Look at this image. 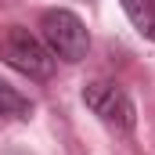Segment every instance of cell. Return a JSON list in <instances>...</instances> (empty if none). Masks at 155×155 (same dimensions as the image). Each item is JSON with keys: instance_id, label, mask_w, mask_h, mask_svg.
Instances as JSON below:
<instances>
[{"instance_id": "2", "label": "cell", "mask_w": 155, "mask_h": 155, "mask_svg": "<svg viewBox=\"0 0 155 155\" xmlns=\"http://www.w3.org/2000/svg\"><path fill=\"white\" fill-rule=\"evenodd\" d=\"M40 40L51 47L54 58H61V61H69V65L83 61L87 51H90L87 25H83V18L72 15L69 7H51V11L40 15Z\"/></svg>"}, {"instance_id": "4", "label": "cell", "mask_w": 155, "mask_h": 155, "mask_svg": "<svg viewBox=\"0 0 155 155\" xmlns=\"http://www.w3.org/2000/svg\"><path fill=\"white\" fill-rule=\"evenodd\" d=\"M119 7L130 18V25L155 43V0H119Z\"/></svg>"}, {"instance_id": "3", "label": "cell", "mask_w": 155, "mask_h": 155, "mask_svg": "<svg viewBox=\"0 0 155 155\" xmlns=\"http://www.w3.org/2000/svg\"><path fill=\"white\" fill-rule=\"evenodd\" d=\"M83 105L116 134H134V126H137V108H134L130 94L116 83H108V79L87 83L83 87Z\"/></svg>"}, {"instance_id": "1", "label": "cell", "mask_w": 155, "mask_h": 155, "mask_svg": "<svg viewBox=\"0 0 155 155\" xmlns=\"http://www.w3.org/2000/svg\"><path fill=\"white\" fill-rule=\"evenodd\" d=\"M0 58H4V65H11L25 79H51L54 76V65H58V58L51 54V47L36 33H29L25 25L0 29Z\"/></svg>"}, {"instance_id": "5", "label": "cell", "mask_w": 155, "mask_h": 155, "mask_svg": "<svg viewBox=\"0 0 155 155\" xmlns=\"http://www.w3.org/2000/svg\"><path fill=\"white\" fill-rule=\"evenodd\" d=\"M29 112H33V101L18 87H11L7 79H0V123L4 119H29Z\"/></svg>"}]
</instances>
